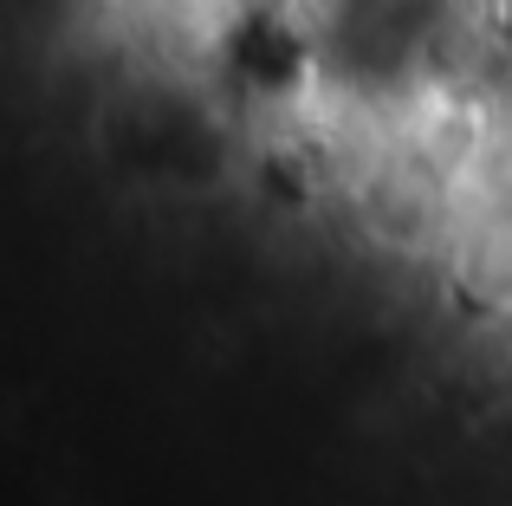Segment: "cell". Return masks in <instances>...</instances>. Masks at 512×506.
Segmentation results:
<instances>
[]
</instances>
